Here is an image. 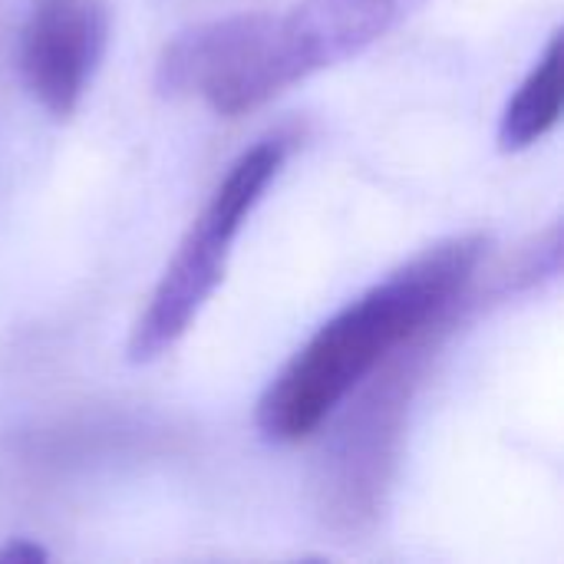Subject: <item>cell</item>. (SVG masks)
<instances>
[{
	"label": "cell",
	"mask_w": 564,
	"mask_h": 564,
	"mask_svg": "<svg viewBox=\"0 0 564 564\" xmlns=\"http://www.w3.org/2000/svg\"><path fill=\"white\" fill-rule=\"evenodd\" d=\"M482 235L440 241L334 314L271 380L258 403V430L271 443H301L370 380L400 347L440 327L463 301Z\"/></svg>",
	"instance_id": "6da1fadb"
},
{
	"label": "cell",
	"mask_w": 564,
	"mask_h": 564,
	"mask_svg": "<svg viewBox=\"0 0 564 564\" xmlns=\"http://www.w3.org/2000/svg\"><path fill=\"white\" fill-rule=\"evenodd\" d=\"M284 155V139H264L228 169L212 202L182 238L175 258L169 261L162 281L152 291L149 307L132 327L126 347L132 364L159 360L188 334L215 288L225 281L231 245L245 228L248 215L254 212V205L261 202V195L268 192V185L274 182V175L281 172Z\"/></svg>",
	"instance_id": "7a4b0ae2"
},
{
	"label": "cell",
	"mask_w": 564,
	"mask_h": 564,
	"mask_svg": "<svg viewBox=\"0 0 564 564\" xmlns=\"http://www.w3.org/2000/svg\"><path fill=\"white\" fill-rule=\"evenodd\" d=\"M410 403V367L377 377L373 390L350 410L324 463V516L340 532H364L377 522L390 482L403 413Z\"/></svg>",
	"instance_id": "3957f363"
},
{
	"label": "cell",
	"mask_w": 564,
	"mask_h": 564,
	"mask_svg": "<svg viewBox=\"0 0 564 564\" xmlns=\"http://www.w3.org/2000/svg\"><path fill=\"white\" fill-rule=\"evenodd\" d=\"M102 0H36L20 33V73L46 112L66 119L83 102L106 53Z\"/></svg>",
	"instance_id": "277c9868"
},
{
	"label": "cell",
	"mask_w": 564,
	"mask_h": 564,
	"mask_svg": "<svg viewBox=\"0 0 564 564\" xmlns=\"http://www.w3.org/2000/svg\"><path fill=\"white\" fill-rule=\"evenodd\" d=\"M423 3L426 0H304L281 17V30L307 79L317 69L364 53Z\"/></svg>",
	"instance_id": "5b68a950"
},
{
	"label": "cell",
	"mask_w": 564,
	"mask_h": 564,
	"mask_svg": "<svg viewBox=\"0 0 564 564\" xmlns=\"http://www.w3.org/2000/svg\"><path fill=\"white\" fill-rule=\"evenodd\" d=\"M271 13H238L178 33L155 69V89L169 99L202 96L205 102L241 69L261 40Z\"/></svg>",
	"instance_id": "8992f818"
},
{
	"label": "cell",
	"mask_w": 564,
	"mask_h": 564,
	"mask_svg": "<svg viewBox=\"0 0 564 564\" xmlns=\"http://www.w3.org/2000/svg\"><path fill=\"white\" fill-rule=\"evenodd\" d=\"M564 106V40L555 33L549 50L525 76V83L509 99L502 122H499V149L522 152L542 142L562 119Z\"/></svg>",
	"instance_id": "52a82bcc"
},
{
	"label": "cell",
	"mask_w": 564,
	"mask_h": 564,
	"mask_svg": "<svg viewBox=\"0 0 564 564\" xmlns=\"http://www.w3.org/2000/svg\"><path fill=\"white\" fill-rule=\"evenodd\" d=\"M50 558V552L43 545H36L33 539H10L0 545V564H40Z\"/></svg>",
	"instance_id": "ba28073f"
}]
</instances>
